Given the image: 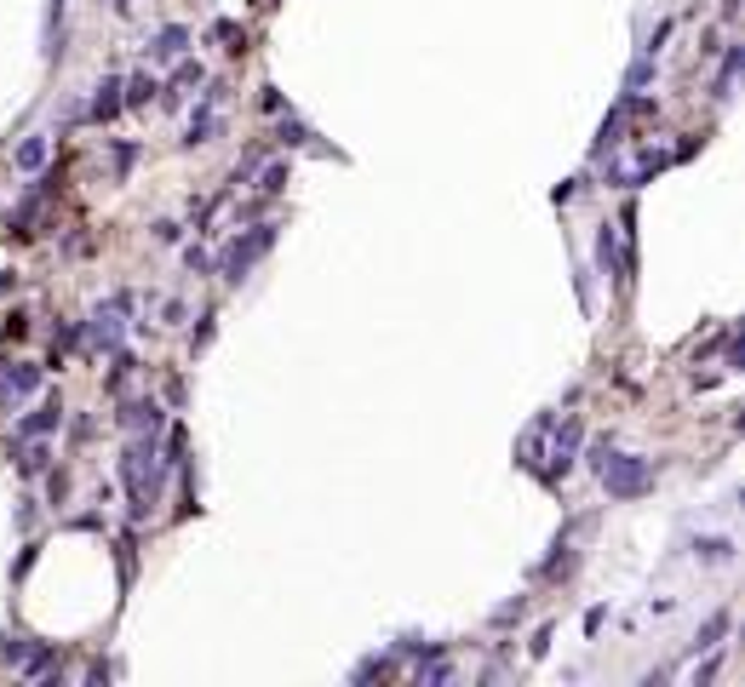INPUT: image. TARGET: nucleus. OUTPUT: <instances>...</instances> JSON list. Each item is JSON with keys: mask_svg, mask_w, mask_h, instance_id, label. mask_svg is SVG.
<instances>
[{"mask_svg": "<svg viewBox=\"0 0 745 687\" xmlns=\"http://www.w3.org/2000/svg\"><path fill=\"white\" fill-rule=\"evenodd\" d=\"M275 138H282V144H304V138H310V132H304V127H299V120H292V115H287V120H282V132H275Z\"/></svg>", "mask_w": 745, "mask_h": 687, "instance_id": "a211bd4d", "label": "nucleus"}, {"mask_svg": "<svg viewBox=\"0 0 745 687\" xmlns=\"http://www.w3.org/2000/svg\"><path fill=\"white\" fill-rule=\"evenodd\" d=\"M121 109H127V98H121V81H103L98 98H92V109H86V120H115Z\"/></svg>", "mask_w": 745, "mask_h": 687, "instance_id": "9b49d317", "label": "nucleus"}, {"mask_svg": "<svg viewBox=\"0 0 745 687\" xmlns=\"http://www.w3.org/2000/svg\"><path fill=\"white\" fill-rule=\"evenodd\" d=\"M723 630H728V613H717V619H711L705 630L694 636V647H717V636H723Z\"/></svg>", "mask_w": 745, "mask_h": 687, "instance_id": "f3484780", "label": "nucleus"}, {"mask_svg": "<svg viewBox=\"0 0 745 687\" xmlns=\"http://www.w3.org/2000/svg\"><path fill=\"white\" fill-rule=\"evenodd\" d=\"M219 103H224V86H212L207 98H201V109L190 115V138H184V144H207V138L219 132Z\"/></svg>", "mask_w": 745, "mask_h": 687, "instance_id": "20e7f679", "label": "nucleus"}, {"mask_svg": "<svg viewBox=\"0 0 745 687\" xmlns=\"http://www.w3.org/2000/svg\"><path fill=\"white\" fill-rule=\"evenodd\" d=\"M184 46H190V29H184V23H166L161 35L149 40V58H155V64H178Z\"/></svg>", "mask_w": 745, "mask_h": 687, "instance_id": "6e6552de", "label": "nucleus"}, {"mask_svg": "<svg viewBox=\"0 0 745 687\" xmlns=\"http://www.w3.org/2000/svg\"><path fill=\"white\" fill-rule=\"evenodd\" d=\"M46 149H52V138L35 132V138H23V144H18V155H12V161H18L23 172H40V166H46Z\"/></svg>", "mask_w": 745, "mask_h": 687, "instance_id": "f8f14e48", "label": "nucleus"}, {"mask_svg": "<svg viewBox=\"0 0 745 687\" xmlns=\"http://www.w3.org/2000/svg\"><path fill=\"white\" fill-rule=\"evenodd\" d=\"M121 430H132V435H161V407L144 396V401H127L121 407Z\"/></svg>", "mask_w": 745, "mask_h": 687, "instance_id": "423d86ee", "label": "nucleus"}, {"mask_svg": "<svg viewBox=\"0 0 745 687\" xmlns=\"http://www.w3.org/2000/svg\"><path fill=\"white\" fill-rule=\"evenodd\" d=\"M275 229H282V224H253L247 236H236V241L224 246V258H219V275L229 281V287H241V275H253V263H258V258L275 246Z\"/></svg>", "mask_w": 745, "mask_h": 687, "instance_id": "f03ea898", "label": "nucleus"}, {"mask_svg": "<svg viewBox=\"0 0 745 687\" xmlns=\"http://www.w3.org/2000/svg\"><path fill=\"white\" fill-rule=\"evenodd\" d=\"M127 316H132V292H115L110 304L92 309V316H86L92 350H121V338H127Z\"/></svg>", "mask_w": 745, "mask_h": 687, "instance_id": "7ed1b4c3", "label": "nucleus"}, {"mask_svg": "<svg viewBox=\"0 0 745 687\" xmlns=\"http://www.w3.org/2000/svg\"><path fill=\"white\" fill-rule=\"evenodd\" d=\"M694 556L711 561V567H728V561H734V539H700V544H694Z\"/></svg>", "mask_w": 745, "mask_h": 687, "instance_id": "ddd939ff", "label": "nucleus"}, {"mask_svg": "<svg viewBox=\"0 0 745 687\" xmlns=\"http://www.w3.org/2000/svg\"><path fill=\"white\" fill-rule=\"evenodd\" d=\"M132 155H138V144H115V172H127Z\"/></svg>", "mask_w": 745, "mask_h": 687, "instance_id": "6ab92c4d", "label": "nucleus"}, {"mask_svg": "<svg viewBox=\"0 0 745 687\" xmlns=\"http://www.w3.org/2000/svg\"><path fill=\"white\" fill-rule=\"evenodd\" d=\"M264 109H270V115H282V109H287V98H282L275 86H264Z\"/></svg>", "mask_w": 745, "mask_h": 687, "instance_id": "aec40b11", "label": "nucleus"}, {"mask_svg": "<svg viewBox=\"0 0 745 687\" xmlns=\"http://www.w3.org/2000/svg\"><path fill=\"white\" fill-rule=\"evenodd\" d=\"M573 452H579V418H568V424L551 435V476L573 470Z\"/></svg>", "mask_w": 745, "mask_h": 687, "instance_id": "39448f33", "label": "nucleus"}, {"mask_svg": "<svg viewBox=\"0 0 745 687\" xmlns=\"http://www.w3.org/2000/svg\"><path fill=\"white\" fill-rule=\"evenodd\" d=\"M184 263H190V270L201 275V270H207V253H201V246H184Z\"/></svg>", "mask_w": 745, "mask_h": 687, "instance_id": "412c9836", "label": "nucleus"}, {"mask_svg": "<svg viewBox=\"0 0 745 687\" xmlns=\"http://www.w3.org/2000/svg\"><path fill=\"white\" fill-rule=\"evenodd\" d=\"M127 6H132V0H115V12H127Z\"/></svg>", "mask_w": 745, "mask_h": 687, "instance_id": "4be33fe9", "label": "nucleus"}, {"mask_svg": "<svg viewBox=\"0 0 745 687\" xmlns=\"http://www.w3.org/2000/svg\"><path fill=\"white\" fill-rule=\"evenodd\" d=\"M58 424H64V407H58V401H40L35 413L18 418V435H52Z\"/></svg>", "mask_w": 745, "mask_h": 687, "instance_id": "9d476101", "label": "nucleus"}, {"mask_svg": "<svg viewBox=\"0 0 745 687\" xmlns=\"http://www.w3.org/2000/svg\"><path fill=\"white\" fill-rule=\"evenodd\" d=\"M258 190H264V195H282V190H287V161H270V166H264V172H258Z\"/></svg>", "mask_w": 745, "mask_h": 687, "instance_id": "dca6fc26", "label": "nucleus"}, {"mask_svg": "<svg viewBox=\"0 0 745 687\" xmlns=\"http://www.w3.org/2000/svg\"><path fill=\"white\" fill-rule=\"evenodd\" d=\"M591 470L602 476L608 498H642L648 487H654V464L636 459V452H619L614 442H597L591 447Z\"/></svg>", "mask_w": 745, "mask_h": 687, "instance_id": "f257e3e1", "label": "nucleus"}, {"mask_svg": "<svg viewBox=\"0 0 745 687\" xmlns=\"http://www.w3.org/2000/svg\"><path fill=\"white\" fill-rule=\"evenodd\" d=\"M149 92H161V86L149 81V75H132V81H121V98H127L132 109H138V103H149Z\"/></svg>", "mask_w": 745, "mask_h": 687, "instance_id": "2eb2a0df", "label": "nucleus"}, {"mask_svg": "<svg viewBox=\"0 0 745 687\" xmlns=\"http://www.w3.org/2000/svg\"><path fill=\"white\" fill-rule=\"evenodd\" d=\"M734 75H740V46H728V58H723V75H717V98H723V103L734 98Z\"/></svg>", "mask_w": 745, "mask_h": 687, "instance_id": "4468645a", "label": "nucleus"}, {"mask_svg": "<svg viewBox=\"0 0 745 687\" xmlns=\"http://www.w3.org/2000/svg\"><path fill=\"white\" fill-rule=\"evenodd\" d=\"M201 81H207V69H201V64H178V75H173V81H166V92H161V103H166V109L184 103Z\"/></svg>", "mask_w": 745, "mask_h": 687, "instance_id": "1a4fd4ad", "label": "nucleus"}, {"mask_svg": "<svg viewBox=\"0 0 745 687\" xmlns=\"http://www.w3.org/2000/svg\"><path fill=\"white\" fill-rule=\"evenodd\" d=\"M0 389H6V396H35V389H40V367L35 361H6V367H0Z\"/></svg>", "mask_w": 745, "mask_h": 687, "instance_id": "0eeeda50", "label": "nucleus"}]
</instances>
